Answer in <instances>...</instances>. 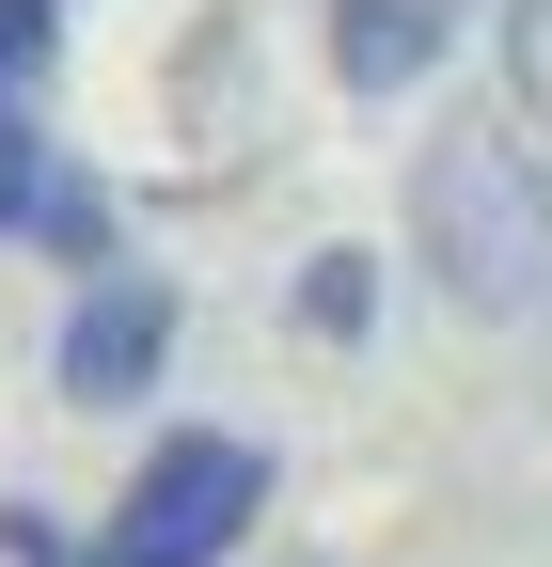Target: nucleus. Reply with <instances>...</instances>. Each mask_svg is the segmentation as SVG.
<instances>
[{"label": "nucleus", "mask_w": 552, "mask_h": 567, "mask_svg": "<svg viewBox=\"0 0 552 567\" xmlns=\"http://www.w3.org/2000/svg\"><path fill=\"white\" fill-rule=\"evenodd\" d=\"M0 237H32V252H63V268H111V189L63 158L32 111H0Z\"/></svg>", "instance_id": "20e7f679"}, {"label": "nucleus", "mask_w": 552, "mask_h": 567, "mask_svg": "<svg viewBox=\"0 0 552 567\" xmlns=\"http://www.w3.org/2000/svg\"><path fill=\"white\" fill-rule=\"evenodd\" d=\"M159 363H174V268H95V300L63 316V394L126 410Z\"/></svg>", "instance_id": "7ed1b4c3"}, {"label": "nucleus", "mask_w": 552, "mask_h": 567, "mask_svg": "<svg viewBox=\"0 0 552 567\" xmlns=\"http://www.w3.org/2000/svg\"><path fill=\"white\" fill-rule=\"evenodd\" d=\"M48 48H63V0H0V95H17Z\"/></svg>", "instance_id": "0eeeda50"}, {"label": "nucleus", "mask_w": 552, "mask_h": 567, "mask_svg": "<svg viewBox=\"0 0 552 567\" xmlns=\"http://www.w3.org/2000/svg\"><path fill=\"white\" fill-rule=\"evenodd\" d=\"M410 252L458 316H552V158L521 126H442L410 158Z\"/></svg>", "instance_id": "f257e3e1"}, {"label": "nucleus", "mask_w": 552, "mask_h": 567, "mask_svg": "<svg viewBox=\"0 0 552 567\" xmlns=\"http://www.w3.org/2000/svg\"><path fill=\"white\" fill-rule=\"evenodd\" d=\"M253 520H268V442H237V425H174V442L126 473V505L63 551V567H222Z\"/></svg>", "instance_id": "f03ea898"}, {"label": "nucleus", "mask_w": 552, "mask_h": 567, "mask_svg": "<svg viewBox=\"0 0 552 567\" xmlns=\"http://www.w3.org/2000/svg\"><path fill=\"white\" fill-rule=\"evenodd\" d=\"M473 32V0H331V80L348 95H427Z\"/></svg>", "instance_id": "39448f33"}, {"label": "nucleus", "mask_w": 552, "mask_h": 567, "mask_svg": "<svg viewBox=\"0 0 552 567\" xmlns=\"http://www.w3.org/2000/svg\"><path fill=\"white\" fill-rule=\"evenodd\" d=\"M364 300H379V252H316L300 268V316L316 331H364Z\"/></svg>", "instance_id": "423d86ee"}]
</instances>
